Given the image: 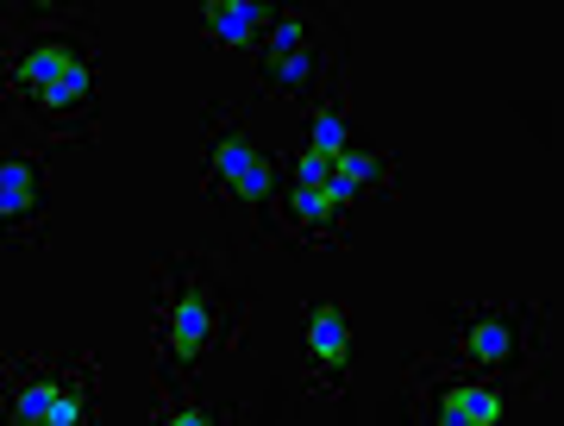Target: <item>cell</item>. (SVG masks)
Instances as JSON below:
<instances>
[{
	"label": "cell",
	"mask_w": 564,
	"mask_h": 426,
	"mask_svg": "<svg viewBox=\"0 0 564 426\" xmlns=\"http://www.w3.org/2000/svg\"><path fill=\"white\" fill-rule=\"evenodd\" d=\"M158 307H151V332H158L163 364H176L182 376H195L207 358H220L245 339V307L251 288L232 270L207 264V258H176L158 251Z\"/></svg>",
	"instance_id": "1"
},
{
	"label": "cell",
	"mask_w": 564,
	"mask_h": 426,
	"mask_svg": "<svg viewBox=\"0 0 564 426\" xmlns=\"http://www.w3.org/2000/svg\"><path fill=\"white\" fill-rule=\"evenodd\" d=\"M402 402L408 420L433 426H502V420H533L545 407V376L527 370H464L440 351H408L402 364Z\"/></svg>",
	"instance_id": "2"
},
{
	"label": "cell",
	"mask_w": 564,
	"mask_h": 426,
	"mask_svg": "<svg viewBox=\"0 0 564 426\" xmlns=\"http://www.w3.org/2000/svg\"><path fill=\"white\" fill-rule=\"evenodd\" d=\"M276 188L282 157L258 139L245 107L207 101V170L202 195L245 220V244H276Z\"/></svg>",
	"instance_id": "3"
},
{
	"label": "cell",
	"mask_w": 564,
	"mask_h": 426,
	"mask_svg": "<svg viewBox=\"0 0 564 426\" xmlns=\"http://www.w3.org/2000/svg\"><path fill=\"white\" fill-rule=\"evenodd\" d=\"M345 76V20L333 7H289L258 44V95L263 101L314 107Z\"/></svg>",
	"instance_id": "4"
},
{
	"label": "cell",
	"mask_w": 564,
	"mask_h": 426,
	"mask_svg": "<svg viewBox=\"0 0 564 426\" xmlns=\"http://www.w3.org/2000/svg\"><path fill=\"white\" fill-rule=\"evenodd\" d=\"M433 320L445 332L452 364L464 370H527L540 358L545 307L533 302H470V307H433Z\"/></svg>",
	"instance_id": "5"
},
{
	"label": "cell",
	"mask_w": 564,
	"mask_h": 426,
	"mask_svg": "<svg viewBox=\"0 0 564 426\" xmlns=\"http://www.w3.org/2000/svg\"><path fill=\"white\" fill-rule=\"evenodd\" d=\"M101 407V364L95 351L76 358H7V420L20 426H88Z\"/></svg>",
	"instance_id": "6"
},
{
	"label": "cell",
	"mask_w": 564,
	"mask_h": 426,
	"mask_svg": "<svg viewBox=\"0 0 564 426\" xmlns=\"http://www.w3.org/2000/svg\"><path fill=\"white\" fill-rule=\"evenodd\" d=\"M13 120L32 132L39 144H69V139H95L101 132V63L63 69L44 88H32L25 101H13Z\"/></svg>",
	"instance_id": "7"
},
{
	"label": "cell",
	"mask_w": 564,
	"mask_h": 426,
	"mask_svg": "<svg viewBox=\"0 0 564 426\" xmlns=\"http://www.w3.org/2000/svg\"><path fill=\"white\" fill-rule=\"evenodd\" d=\"M358 364V320L345 302H307L302 314V383L307 395H345Z\"/></svg>",
	"instance_id": "8"
},
{
	"label": "cell",
	"mask_w": 564,
	"mask_h": 426,
	"mask_svg": "<svg viewBox=\"0 0 564 426\" xmlns=\"http://www.w3.org/2000/svg\"><path fill=\"white\" fill-rule=\"evenodd\" d=\"M0 220L13 251H39L51 226V183H44L39 151H7L0 157Z\"/></svg>",
	"instance_id": "9"
},
{
	"label": "cell",
	"mask_w": 564,
	"mask_h": 426,
	"mask_svg": "<svg viewBox=\"0 0 564 426\" xmlns=\"http://www.w3.org/2000/svg\"><path fill=\"white\" fill-rule=\"evenodd\" d=\"M333 188H339L351 207L364 201H395V151H370V144H351L333 157Z\"/></svg>",
	"instance_id": "10"
},
{
	"label": "cell",
	"mask_w": 564,
	"mask_h": 426,
	"mask_svg": "<svg viewBox=\"0 0 564 426\" xmlns=\"http://www.w3.org/2000/svg\"><path fill=\"white\" fill-rule=\"evenodd\" d=\"M276 25V7L258 0H207L202 7V39L232 51V44H263V32Z\"/></svg>",
	"instance_id": "11"
},
{
	"label": "cell",
	"mask_w": 564,
	"mask_h": 426,
	"mask_svg": "<svg viewBox=\"0 0 564 426\" xmlns=\"http://www.w3.org/2000/svg\"><path fill=\"white\" fill-rule=\"evenodd\" d=\"M351 144H358V120H351V107H345V88H333V95L302 120V132H295L289 151H302V157H339Z\"/></svg>",
	"instance_id": "12"
},
{
	"label": "cell",
	"mask_w": 564,
	"mask_h": 426,
	"mask_svg": "<svg viewBox=\"0 0 564 426\" xmlns=\"http://www.w3.org/2000/svg\"><path fill=\"white\" fill-rule=\"evenodd\" d=\"M158 420H170V426H214V420H239V407L195 402V395H188V376H182V389H176V370L163 364L158 370Z\"/></svg>",
	"instance_id": "13"
}]
</instances>
